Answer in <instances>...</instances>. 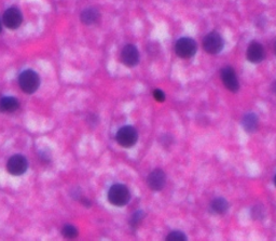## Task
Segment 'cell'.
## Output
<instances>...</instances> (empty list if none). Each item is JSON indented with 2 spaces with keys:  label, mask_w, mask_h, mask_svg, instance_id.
I'll use <instances>...</instances> for the list:
<instances>
[{
  "label": "cell",
  "mask_w": 276,
  "mask_h": 241,
  "mask_svg": "<svg viewBox=\"0 0 276 241\" xmlns=\"http://www.w3.org/2000/svg\"><path fill=\"white\" fill-rule=\"evenodd\" d=\"M274 184H275V186H276V174H275V177H274Z\"/></svg>",
  "instance_id": "cell-26"
},
{
  "label": "cell",
  "mask_w": 276,
  "mask_h": 241,
  "mask_svg": "<svg viewBox=\"0 0 276 241\" xmlns=\"http://www.w3.org/2000/svg\"><path fill=\"white\" fill-rule=\"evenodd\" d=\"M2 30H3V23H2V20H0V33H2Z\"/></svg>",
  "instance_id": "cell-25"
},
{
  "label": "cell",
  "mask_w": 276,
  "mask_h": 241,
  "mask_svg": "<svg viewBox=\"0 0 276 241\" xmlns=\"http://www.w3.org/2000/svg\"><path fill=\"white\" fill-rule=\"evenodd\" d=\"M62 231H63L64 237L69 238V239L76 238V237L78 236V229L76 228L73 225H70V224L65 225V226L63 227Z\"/></svg>",
  "instance_id": "cell-19"
},
{
  "label": "cell",
  "mask_w": 276,
  "mask_h": 241,
  "mask_svg": "<svg viewBox=\"0 0 276 241\" xmlns=\"http://www.w3.org/2000/svg\"><path fill=\"white\" fill-rule=\"evenodd\" d=\"M246 57L253 64H259L261 63L265 58V52L262 47V44L258 41H252L247 48Z\"/></svg>",
  "instance_id": "cell-11"
},
{
  "label": "cell",
  "mask_w": 276,
  "mask_h": 241,
  "mask_svg": "<svg viewBox=\"0 0 276 241\" xmlns=\"http://www.w3.org/2000/svg\"><path fill=\"white\" fill-rule=\"evenodd\" d=\"M18 85L25 93L33 94L40 87V77L35 70L26 69L18 77Z\"/></svg>",
  "instance_id": "cell-2"
},
{
  "label": "cell",
  "mask_w": 276,
  "mask_h": 241,
  "mask_svg": "<svg viewBox=\"0 0 276 241\" xmlns=\"http://www.w3.org/2000/svg\"><path fill=\"white\" fill-rule=\"evenodd\" d=\"M18 107H20V103L13 97H4L0 99V112L2 113H13Z\"/></svg>",
  "instance_id": "cell-14"
},
{
  "label": "cell",
  "mask_w": 276,
  "mask_h": 241,
  "mask_svg": "<svg viewBox=\"0 0 276 241\" xmlns=\"http://www.w3.org/2000/svg\"><path fill=\"white\" fill-rule=\"evenodd\" d=\"M272 90H273V92H274L275 95H276V81L273 82V85H272Z\"/></svg>",
  "instance_id": "cell-23"
},
{
  "label": "cell",
  "mask_w": 276,
  "mask_h": 241,
  "mask_svg": "<svg viewBox=\"0 0 276 241\" xmlns=\"http://www.w3.org/2000/svg\"><path fill=\"white\" fill-rule=\"evenodd\" d=\"M116 140L120 146L124 148L135 146L138 141L137 130L133 126H123L117 131Z\"/></svg>",
  "instance_id": "cell-3"
},
{
  "label": "cell",
  "mask_w": 276,
  "mask_h": 241,
  "mask_svg": "<svg viewBox=\"0 0 276 241\" xmlns=\"http://www.w3.org/2000/svg\"><path fill=\"white\" fill-rule=\"evenodd\" d=\"M159 142L164 148H168V147L172 146V144L174 143V138L172 135H169V134H162L159 138Z\"/></svg>",
  "instance_id": "cell-20"
},
{
  "label": "cell",
  "mask_w": 276,
  "mask_h": 241,
  "mask_svg": "<svg viewBox=\"0 0 276 241\" xmlns=\"http://www.w3.org/2000/svg\"><path fill=\"white\" fill-rule=\"evenodd\" d=\"M250 213H252L253 220H255V221H259V220L264 219V215H265L264 206L261 205V203H258V205H256V206L253 207Z\"/></svg>",
  "instance_id": "cell-17"
},
{
  "label": "cell",
  "mask_w": 276,
  "mask_h": 241,
  "mask_svg": "<svg viewBox=\"0 0 276 241\" xmlns=\"http://www.w3.org/2000/svg\"><path fill=\"white\" fill-rule=\"evenodd\" d=\"M203 48L208 54H218L224 48V40L222 36L217 32L208 33L203 39Z\"/></svg>",
  "instance_id": "cell-5"
},
{
  "label": "cell",
  "mask_w": 276,
  "mask_h": 241,
  "mask_svg": "<svg viewBox=\"0 0 276 241\" xmlns=\"http://www.w3.org/2000/svg\"><path fill=\"white\" fill-rule=\"evenodd\" d=\"M108 200L112 206L124 207L129 205L132 195L128 186L123 184H113L108 190Z\"/></svg>",
  "instance_id": "cell-1"
},
{
  "label": "cell",
  "mask_w": 276,
  "mask_h": 241,
  "mask_svg": "<svg viewBox=\"0 0 276 241\" xmlns=\"http://www.w3.org/2000/svg\"><path fill=\"white\" fill-rule=\"evenodd\" d=\"M229 202L227 201L223 197H217L213 199L211 203V209L214 213L218 215H224L225 213L229 211Z\"/></svg>",
  "instance_id": "cell-15"
},
{
  "label": "cell",
  "mask_w": 276,
  "mask_h": 241,
  "mask_svg": "<svg viewBox=\"0 0 276 241\" xmlns=\"http://www.w3.org/2000/svg\"><path fill=\"white\" fill-rule=\"evenodd\" d=\"M23 22V14L16 7L8 8L3 16V23L9 30H16Z\"/></svg>",
  "instance_id": "cell-6"
},
{
  "label": "cell",
  "mask_w": 276,
  "mask_h": 241,
  "mask_svg": "<svg viewBox=\"0 0 276 241\" xmlns=\"http://www.w3.org/2000/svg\"><path fill=\"white\" fill-rule=\"evenodd\" d=\"M197 50V45L194 39L189 37H183L177 40L175 44V52L179 58L182 59H191L193 58Z\"/></svg>",
  "instance_id": "cell-4"
},
{
  "label": "cell",
  "mask_w": 276,
  "mask_h": 241,
  "mask_svg": "<svg viewBox=\"0 0 276 241\" xmlns=\"http://www.w3.org/2000/svg\"><path fill=\"white\" fill-rule=\"evenodd\" d=\"M122 63L128 67H135L139 63V51L134 44L129 43L121 51Z\"/></svg>",
  "instance_id": "cell-10"
},
{
  "label": "cell",
  "mask_w": 276,
  "mask_h": 241,
  "mask_svg": "<svg viewBox=\"0 0 276 241\" xmlns=\"http://www.w3.org/2000/svg\"><path fill=\"white\" fill-rule=\"evenodd\" d=\"M79 201L82 203V205H83L84 207H87V208H90V207L92 206V202H91V200H90V199H88V198L81 197Z\"/></svg>",
  "instance_id": "cell-22"
},
{
  "label": "cell",
  "mask_w": 276,
  "mask_h": 241,
  "mask_svg": "<svg viewBox=\"0 0 276 241\" xmlns=\"http://www.w3.org/2000/svg\"><path fill=\"white\" fill-rule=\"evenodd\" d=\"M243 129L247 133H254L258 130L259 127V118L255 113L246 114L242 119Z\"/></svg>",
  "instance_id": "cell-13"
},
{
  "label": "cell",
  "mask_w": 276,
  "mask_h": 241,
  "mask_svg": "<svg viewBox=\"0 0 276 241\" xmlns=\"http://www.w3.org/2000/svg\"><path fill=\"white\" fill-rule=\"evenodd\" d=\"M145 216H146L145 211H142V210H137L136 212L133 213L132 216H131V219H130V226H131L132 228H137V227L140 225L141 222L144 221Z\"/></svg>",
  "instance_id": "cell-16"
},
{
  "label": "cell",
  "mask_w": 276,
  "mask_h": 241,
  "mask_svg": "<svg viewBox=\"0 0 276 241\" xmlns=\"http://www.w3.org/2000/svg\"><path fill=\"white\" fill-rule=\"evenodd\" d=\"M101 18V13L96 8H87L81 12L80 20L84 25H94L96 24Z\"/></svg>",
  "instance_id": "cell-12"
},
{
  "label": "cell",
  "mask_w": 276,
  "mask_h": 241,
  "mask_svg": "<svg viewBox=\"0 0 276 241\" xmlns=\"http://www.w3.org/2000/svg\"><path fill=\"white\" fill-rule=\"evenodd\" d=\"M220 76L224 87L228 90L233 92V93H236L240 90V81L237 79L236 74L232 67H223L220 71Z\"/></svg>",
  "instance_id": "cell-9"
},
{
  "label": "cell",
  "mask_w": 276,
  "mask_h": 241,
  "mask_svg": "<svg viewBox=\"0 0 276 241\" xmlns=\"http://www.w3.org/2000/svg\"><path fill=\"white\" fill-rule=\"evenodd\" d=\"M28 169V161L23 155H13L7 162L8 172L18 177V175L24 174Z\"/></svg>",
  "instance_id": "cell-7"
},
{
  "label": "cell",
  "mask_w": 276,
  "mask_h": 241,
  "mask_svg": "<svg viewBox=\"0 0 276 241\" xmlns=\"http://www.w3.org/2000/svg\"><path fill=\"white\" fill-rule=\"evenodd\" d=\"M147 184H148V187L151 190L161 191L165 187V184H166L165 172L160 168L152 170L147 178Z\"/></svg>",
  "instance_id": "cell-8"
},
{
  "label": "cell",
  "mask_w": 276,
  "mask_h": 241,
  "mask_svg": "<svg viewBox=\"0 0 276 241\" xmlns=\"http://www.w3.org/2000/svg\"><path fill=\"white\" fill-rule=\"evenodd\" d=\"M166 240L169 241H185L187 240V236L182 230H173L166 236Z\"/></svg>",
  "instance_id": "cell-18"
},
{
  "label": "cell",
  "mask_w": 276,
  "mask_h": 241,
  "mask_svg": "<svg viewBox=\"0 0 276 241\" xmlns=\"http://www.w3.org/2000/svg\"><path fill=\"white\" fill-rule=\"evenodd\" d=\"M273 50H274V53H275V55H276V41H275L274 44H273Z\"/></svg>",
  "instance_id": "cell-24"
},
{
  "label": "cell",
  "mask_w": 276,
  "mask_h": 241,
  "mask_svg": "<svg viewBox=\"0 0 276 241\" xmlns=\"http://www.w3.org/2000/svg\"><path fill=\"white\" fill-rule=\"evenodd\" d=\"M154 98L159 103H163V102L166 100V95L164 93V91H162L161 89H156L154 91Z\"/></svg>",
  "instance_id": "cell-21"
}]
</instances>
